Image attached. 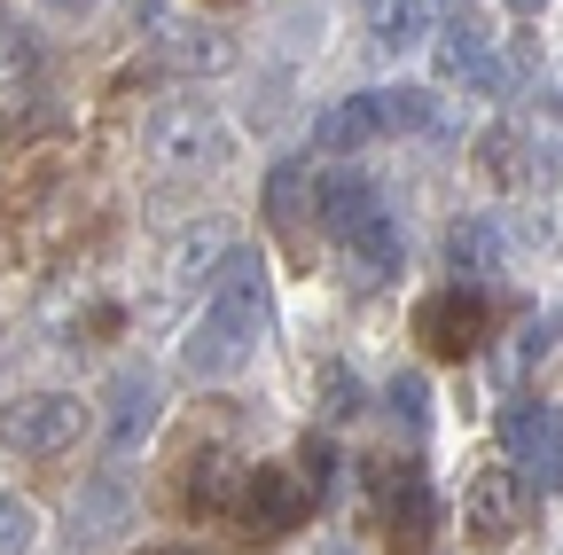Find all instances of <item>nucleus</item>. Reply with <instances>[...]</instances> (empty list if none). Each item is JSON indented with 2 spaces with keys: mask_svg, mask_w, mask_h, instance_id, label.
Instances as JSON below:
<instances>
[{
  "mask_svg": "<svg viewBox=\"0 0 563 555\" xmlns=\"http://www.w3.org/2000/svg\"><path fill=\"white\" fill-rule=\"evenodd\" d=\"M415 329L431 336V353L462 360V353H477V336H485V298H477L470 282H454V290H439V298H422Z\"/></svg>",
  "mask_w": 563,
  "mask_h": 555,
  "instance_id": "8",
  "label": "nucleus"
},
{
  "mask_svg": "<svg viewBox=\"0 0 563 555\" xmlns=\"http://www.w3.org/2000/svg\"><path fill=\"white\" fill-rule=\"evenodd\" d=\"M313 493L321 485L298 469V462H258L251 477H243V532L251 540H282V532H298L306 517H313Z\"/></svg>",
  "mask_w": 563,
  "mask_h": 555,
  "instance_id": "4",
  "label": "nucleus"
},
{
  "mask_svg": "<svg viewBox=\"0 0 563 555\" xmlns=\"http://www.w3.org/2000/svg\"><path fill=\"white\" fill-rule=\"evenodd\" d=\"M509 9H517V16H532V9H548V0H509Z\"/></svg>",
  "mask_w": 563,
  "mask_h": 555,
  "instance_id": "25",
  "label": "nucleus"
},
{
  "mask_svg": "<svg viewBox=\"0 0 563 555\" xmlns=\"http://www.w3.org/2000/svg\"><path fill=\"white\" fill-rule=\"evenodd\" d=\"M501 446H509V462H525V477L532 485H563V414L548 407V399H517V407H501Z\"/></svg>",
  "mask_w": 563,
  "mask_h": 555,
  "instance_id": "6",
  "label": "nucleus"
},
{
  "mask_svg": "<svg viewBox=\"0 0 563 555\" xmlns=\"http://www.w3.org/2000/svg\"><path fill=\"white\" fill-rule=\"evenodd\" d=\"M228 251H235V243H228V227L211 220V227L180 235V251H173V266H165V274H173V282H203L211 266H228Z\"/></svg>",
  "mask_w": 563,
  "mask_h": 555,
  "instance_id": "17",
  "label": "nucleus"
},
{
  "mask_svg": "<svg viewBox=\"0 0 563 555\" xmlns=\"http://www.w3.org/2000/svg\"><path fill=\"white\" fill-rule=\"evenodd\" d=\"M344 266H352V282H391V274H399V258H407V243H399V220L391 212H376V220H361V227H352L344 243Z\"/></svg>",
  "mask_w": 563,
  "mask_h": 555,
  "instance_id": "11",
  "label": "nucleus"
},
{
  "mask_svg": "<svg viewBox=\"0 0 563 555\" xmlns=\"http://www.w3.org/2000/svg\"><path fill=\"white\" fill-rule=\"evenodd\" d=\"M384 399H391V414H407V423H422V414H431V384H422L415 368H407V376H391V384H384Z\"/></svg>",
  "mask_w": 563,
  "mask_h": 555,
  "instance_id": "21",
  "label": "nucleus"
},
{
  "mask_svg": "<svg viewBox=\"0 0 563 555\" xmlns=\"http://www.w3.org/2000/svg\"><path fill=\"white\" fill-rule=\"evenodd\" d=\"M321 399H329L336 423H344V414H361V376H352V368H329V376H321Z\"/></svg>",
  "mask_w": 563,
  "mask_h": 555,
  "instance_id": "22",
  "label": "nucleus"
},
{
  "mask_svg": "<svg viewBox=\"0 0 563 555\" xmlns=\"http://www.w3.org/2000/svg\"><path fill=\"white\" fill-rule=\"evenodd\" d=\"M157 423H165V376H157V368H118L110 391H102V431H110V446H118V454L150 446Z\"/></svg>",
  "mask_w": 563,
  "mask_h": 555,
  "instance_id": "7",
  "label": "nucleus"
},
{
  "mask_svg": "<svg viewBox=\"0 0 563 555\" xmlns=\"http://www.w3.org/2000/svg\"><path fill=\"white\" fill-rule=\"evenodd\" d=\"M125 16L133 24H165V0H125Z\"/></svg>",
  "mask_w": 563,
  "mask_h": 555,
  "instance_id": "23",
  "label": "nucleus"
},
{
  "mask_svg": "<svg viewBox=\"0 0 563 555\" xmlns=\"http://www.w3.org/2000/svg\"><path fill=\"white\" fill-rule=\"evenodd\" d=\"M446 258H454V282H493L501 274V235H493V220H462L454 235H446Z\"/></svg>",
  "mask_w": 563,
  "mask_h": 555,
  "instance_id": "14",
  "label": "nucleus"
},
{
  "mask_svg": "<svg viewBox=\"0 0 563 555\" xmlns=\"http://www.w3.org/2000/svg\"><path fill=\"white\" fill-rule=\"evenodd\" d=\"M40 9H55V16H87V9H102V0H40Z\"/></svg>",
  "mask_w": 563,
  "mask_h": 555,
  "instance_id": "24",
  "label": "nucleus"
},
{
  "mask_svg": "<svg viewBox=\"0 0 563 555\" xmlns=\"http://www.w3.org/2000/svg\"><path fill=\"white\" fill-rule=\"evenodd\" d=\"M517 524H525V477L509 462H485L462 485V532L477 547H501V540H517Z\"/></svg>",
  "mask_w": 563,
  "mask_h": 555,
  "instance_id": "5",
  "label": "nucleus"
},
{
  "mask_svg": "<svg viewBox=\"0 0 563 555\" xmlns=\"http://www.w3.org/2000/svg\"><path fill=\"white\" fill-rule=\"evenodd\" d=\"M376 40L384 47H422V0H376Z\"/></svg>",
  "mask_w": 563,
  "mask_h": 555,
  "instance_id": "20",
  "label": "nucleus"
},
{
  "mask_svg": "<svg viewBox=\"0 0 563 555\" xmlns=\"http://www.w3.org/2000/svg\"><path fill=\"white\" fill-rule=\"evenodd\" d=\"M306 212H313V173H306V157H282V165L266 173V220L298 227Z\"/></svg>",
  "mask_w": 563,
  "mask_h": 555,
  "instance_id": "15",
  "label": "nucleus"
},
{
  "mask_svg": "<svg viewBox=\"0 0 563 555\" xmlns=\"http://www.w3.org/2000/svg\"><path fill=\"white\" fill-rule=\"evenodd\" d=\"M313 212H321V227L344 243L361 220H376V212H384V196H376V180H368L361 165H352V157H336V165L313 180Z\"/></svg>",
  "mask_w": 563,
  "mask_h": 555,
  "instance_id": "9",
  "label": "nucleus"
},
{
  "mask_svg": "<svg viewBox=\"0 0 563 555\" xmlns=\"http://www.w3.org/2000/svg\"><path fill=\"white\" fill-rule=\"evenodd\" d=\"M266 329H274V274H266V258L251 243H235L228 266H220V282H211V298H203V313L180 336V368L203 376V384L211 376H235L258 353Z\"/></svg>",
  "mask_w": 563,
  "mask_h": 555,
  "instance_id": "1",
  "label": "nucleus"
},
{
  "mask_svg": "<svg viewBox=\"0 0 563 555\" xmlns=\"http://www.w3.org/2000/svg\"><path fill=\"white\" fill-rule=\"evenodd\" d=\"M376 110H384V125H399V133H431V125H439L431 87H384V95H376Z\"/></svg>",
  "mask_w": 563,
  "mask_h": 555,
  "instance_id": "18",
  "label": "nucleus"
},
{
  "mask_svg": "<svg viewBox=\"0 0 563 555\" xmlns=\"http://www.w3.org/2000/svg\"><path fill=\"white\" fill-rule=\"evenodd\" d=\"M125 524H133V485L125 477H87L79 501H70V540L110 547V540H125Z\"/></svg>",
  "mask_w": 563,
  "mask_h": 555,
  "instance_id": "10",
  "label": "nucleus"
},
{
  "mask_svg": "<svg viewBox=\"0 0 563 555\" xmlns=\"http://www.w3.org/2000/svg\"><path fill=\"white\" fill-rule=\"evenodd\" d=\"M150 555H203V547H150Z\"/></svg>",
  "mask_w": 563,
  "mask_h": 555,
  "instance_id": "26",
  "label": "nucleus"
},
{
  "mask_svg": "<svg viewBox=\"0 0 563 555\" xmlns=\"http://www.w3.org/2000/svg\"><path fill=\"white\" fill-rule=\"evenodd\" d=\"M376 125H384L376 95H344V102H329V110H321V125H313V142H321V149H336V157H352V149H361V142H368Z\"/></svg>",
  "mask_w": 563,
  "mask_h": 555,
  "instance_id": "13",
  "label": "nucleus"
},
{
  "mask_svg": "<svg viewBox=\"0 0 563 555\" xmlns=\"http://www.w3.org/2000/svg\"><path fill=\"white\" fill-rule=\"evenodd\" d=\"M79 439H87V399H70V391H24L0 407V446L24 462H55Z\"/></svg>",
  "mask_w": 563,
  "mask_h": 555,
  "instance_id": "3",
  "label": "nucleus"
},
{
  "mask_svg": "<svg viewBox=\"0 0 563 555\" xmlns=\"http://www.w3.org/2000/svg\"><path fill=\"white\" fill-rule=\"evenodd\" d=\"M141 149H150V165L173 173V180H203V173H220L235 157V125L211 118L203 102H165V110H150Z\"/></svg>",
  "mask_w": 563,
  "mask_h": 555,
  "instance_id": "2",
  "label": "nucleus"
},
{
  "mask_svg": "<svg viewBox=\"0 0 563 555\" xmlns=\"http://www.w3.org/2000/svg\"><path fill=\"white\" fill-rule=\"evenodd\" d=\"M555 95H563V87H555Z\"/></svg>",
  "mask_w": 563,
  "mask_h": 555,
  "instance_id": "27",
  "label": "nucleus"
},
{
  "mask_svg": "<svg viewBox=\"0 0 563 555\" xmlns=\"http://www.w3.org/2000/svg\"><path fill=\"white\" fill-rule=\"evenodd\" d=\"M188 509H243L235 454H196V469H188Z\"/></svg>",
  "mask_w": 563,
  "mask_h": 555,
  "instance_id": "16",
  "label": "nucleus"
},
{
  "mask_svg": "<svg viewBox=\"0 0 563 555\" xmlns=\"http://www.w3.org/2000/svg\"><path fill=\"white\" fill-rule=\"evenodd\" d=\"M228 63H235V40L220 24H173L165 32V71H180V79H211Z\"/></svg>",
  "mask_w": 563,
  "mask_h": 555,
  "instance_id": "12",
  "label": "nucleus"
},
{
  "mask_svg": "<svg viewBox=\"0 0 563 555\" xmlns=\"http://www.w3.org/2000/svg\"><path fill=\"white\" fill-rule=\"evenodd\" d=\"M40 547V509L24 493H0V555H32Z\"/></svg>",
  "mask_w": 563,
  "mask_h": 555,
  "instance_id": "19",
  "label": "nucleus"
}]
</instances>
